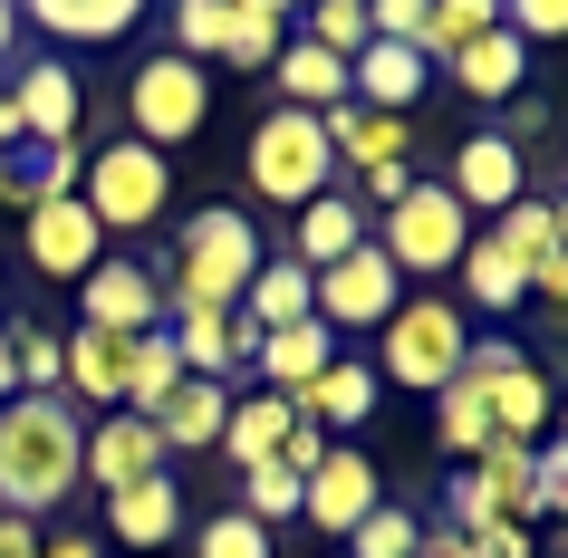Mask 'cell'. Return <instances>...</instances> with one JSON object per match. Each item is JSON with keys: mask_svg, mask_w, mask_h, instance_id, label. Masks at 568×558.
I'll return each instance as SVG.
<instances>
[{"mask_svg": "<svg viewBox=\"0 0 568 558\" xmlns=\"http://www.w3.org/2000/svg\"><path fill=\"white\" fill-rule=\"evenodd\" d=\"M78 443L88 424L68 414V395H10L0 405V510L10 520H39L78 491Z\"/></svg>", "mask_w": 568, "mask_h": 558, "instance_id": "obj_1", "label": "cell"}, {"mask_svg": "<svg viewBox=\"0 0 568 558\" xmlns=\"http://www.w3.org/2000/svg\"><path fill=\"white\" fill-rule=\"evenodd\" d=\"M251 270H261V232L232 203H203L183 222V241H174V298L183 308H241Z\"/></svg>", "mask_w": 568, "mask_h": 558, "instance_id": "obj_2", "label": "cell"}, {"mask_svg": "<svg viewBox=\"0 0 568 558\" xmlns=\"http://www.w3.org/2000/svg\"><path fill=\"white\" fill-rule=\"evenodd\" d=\"M376 385H415V395H444L463 347H473V318L453 298H395V318L376 327Z\"/></svg>", "mask_w": 568, "mask_h": 558, "instance_id": "obj_3", "label": "cell"}, {"mask_svg": "<svg viewBox=\"0 0 568 558\" xmlns=\"http://www.w3.org/2000/svg\"><path fill=\"white\" fill-rule=\"evenodd\" d=\"M78 203H88L97 232H154L164 203H174V164L154 145H97L78 164Z\"/></svg>", "mask_w": 568, "mask_h": 558, "instance_id": "obj_4", "label": "cell"}, {"mask_svg": "<svg viewBox=\"0 0 568 558\" xmlns=\"http://www.w3.org/2000/svg\"><path fill=\"white\" fill-rule=\"evenodd\" d=\"M376 251L395 261V280H434V270H453L463 261V241H473V212L453 203L444 183H405L386 212H376Z\"/></svg>", "mask_w": 568, "mask_h": 558, "instance_id": "obj_5", "label": "cell"}, {"mask_svg": "<svg viewBox=\"0 0 568 558\" xmlns=\"http://www.w3.org/2000/svg\"><path fill=\"white\" fill-rule=\"evenodd\" d=\"M241 174H251V193H261V203H318V193L337 183V154H328V135H318V116H308V106H280V116L251 125Z\"/></svg>", "mask_w": 568, "mask_h": 558, "instance_id": "obj_6", "label": "cell"}, {"mask_svg": "<svg viewBox=\"0 0 568 558\" xmlns=\"http://www.w3.org/2000/svg\"><path fill=\"white\" fill-rule=\"evenodd\" d=\"M125 116H135V145H193L212 116V78L193 59H174V49H154L145 68H135V88H125Z\"/></svg>", "mask_w": 568, "mask_h": 558, "instance_id": "obj_7", "label": "cell"}, {"mask_svg": "<svg viewBox=\"0 0 568 558\" xmlns=\"http://www.w3.org/2000/svg\"><path fill=\"white\" fill-rule=\"evenodd\" d=\"M463 376L481 385V405H491V434H501V443H539V434H549V376H539L530 347L481 337V347H463Z\"/></svg>", "mask_w": 568, "mask_h": 558, "instance_id": "obj_8", "label": "cell"}, {"mask_svg": "<svg viewBox=\"0 0 568 558\" xmlns=\"http://www.w3.org/2000/svg\"><path fill=\"white\" fill-rule=\"evenodd\" d=\"M395 298H405V280H395V261L376 251V241H357L347 261L328 270H308V308H318V327H386L395 318Z\"/></svg>", "mask_w": 568, "mask_h": 558, "instance_id": "obj_9", "label": "cell"}, {"mask_svg": "<svg viewBox=\"0 0 568 558\" xmlns=\"http://www.w3.org/2000/svg\"><path fill=\"white\" fill-rule=\"evenodd\" d=\"M444 193L463 212H491V222H501V212L530 193V154H520V135H501V125H491V135H463V145H453Z\"/></svg>", "mask_w": 568, "mask_h": 558, "instance_id": "obj_10", "label": "cell"}, {"mask_svg": "<svg viewBox=\"0 0 568 558\" xmlns=\"http://www.w3.org/2000/svg\"><path fill=\"white\" fill-rule=\"evenodd\" d=\"M78 164H88L78 145H39L30 125L10 116V97H0V203H10V212H30V203H59V193H78Z\"/></svg>", "mask_w": 568, "mask_h": 558, "instance_id": "obj_11", "label": "cell"}, {"mask_svg": "<svg viewBox=\"0 0 568 558\" xmlns=\"http://www.w3.org/2000/svg\"><path fill=\"white\" fill-rule=\"evenodd\" d=\"M78 327H106V337H145L164 327V280L145 261H97L78 280Z\"/></svg>", "mask_w": 568, "mask_h": 558, "instance_id": "obj_12", "label": "cell"}, {"mask_svg": "<svg viewBox=\"0 0 568 558\" xmlns=\"http://www.w3.org/2000/svg\"><path fill=\"white\" fill-rule=\"evenodd\" d=\"M20 241H30V270H39V280H88V270L106 261V232L88 222V203H78V193L30 203V212H20Z\"/></svg>", "mask_w": 568, "mask_h": 558, "instance_id": "obj_13", "label": "cell"}, {"mask_svg": "<svg viewBox=\"0 0 568 558\" xmlns=\"http://www.w3.org/2000/svg\"><path fill=\"white\" fill-rule=\"evenodd\" d=\"M424 88H434V59L405 49V39H366L347 59V106H376V116H415Z\"/></svg>", "mask_w": 568, "mask_h": 558, "instance_id": "obj_14", "label": "cell"}, {"mask_svg": "<svg viewBox=\"0 0 568 558\" xmlns=\"http://www.w3.org/2000/svg\"><path fill=\"white\" fill-rule=\"evenodd\" d=\"M491 232L510 241V261H520V280H530V298H568V232H559V203H549V193H520Z\"/></svg>", "mask_w": 568, "mask_h": 558, "instance_id": "obj_15", "label": "cell"}, {"mask_svg": "<svg viewBox=\"0 0 568 558\" xmlns=\"http://www.w3.org/2000/svg\"><path fill=\"white\" fill-rule=\"evenodd\" d=\"M145 471H164V434H154L145 414H97V434L78 443V481L125 491V481H145Z\"/></svg>", "mask_w": 568, "mask_h": 558, "instance_id": "obj_16", "label": "cell"}, {"mask_svg": "<svg viewBox=\"0 0 568 558\" xmlns=\"http://www.w3.org/2000/svg\"><path fill=\"white\" fill-rule=\"evenodd\" d=\"M376 500H386V491H376V463H366V453H328V463L300 481V520L328 529V539H347Z\"/></svg>", "mask_w": 568, "mask_h": 558, "instance_id": "obj_17", "label": "cell"}, {"mask_svg": "<svg viewBox=\"0 0 568 558\" xmlns=\"http://www.w3.org/2000/svg\"><path fill=\"white\" fill-rule=\"evenodd\" d=\"M10 116L30 125L39 145H78V116H88V97H78V78H68L59 59H30L20 78H10Z\"/></svg>", "mask_w": 568, "mask_h": 558, "instance_id": "obj_18", "label": "cell"}, {"mask_svg": "<svg viewBox=\"0 0 568 558\" xmlns=\"http://www.w3.org/2000/svg\"><path fill=\"white\" fill-rule=\"evenodd\" d=\"M453 280H463V298H453V308H463V318H510V308H530V280H520V261H510V241L501 232H473L463 241V261H453Z\"/></svg>", "mask_w": 568, "mask_h": 558, "instance_id": "obj_19", "label": "cell"}, {"mask_svg": "<svg viewBox=\"0 0 568 558\" xmlns=\"http://www.w3.org/2000/svg\"><path fill=\"white\" fill-rule=\"evenodd\" d=\"M174 529H183V481L174 471H145V481L106 491V539L116 549H164Z\"/></svg>", "mask_w": 568, "mask_h": 558, "instance_id": "obj_20", "label": "cell"}, {"mask_svg": "<svg viewBox=\"0 0 568 558\" xmlns=\"http://www.w3.org/2000/svg\"><path fill=\"white\" fill-rule=\"evenodd\" d=\"M444 68L463 78V97H481V106H501V97H520V88H530V49H520V39H510L501 20H491L481 39H463V49H453Z\"/></svg>", "mask_w": 568, "mask_h": 558, "instance_id": "obj_21", "label": "cell"}, {"mask_svg": "<svg viewBox=\"0 0 568 558\" xmlns=\"http://www.w3.org/2000/svg\"><path fill=\"white\" fill-rule=\"evenodd\" d=\"M328 356H337V337H328L318 318H300V327H270L261 347H251V366H261V385H270V395H290V405H300V395H308V376H318Z\"/></svg>", "mask_w": 568, "mask_h": 558, "instance_id": "obj_22", "label": "cell"}, {"mask_svg": "<svg viewBox=\"0 0 568 558\" xmlns=\"http://www.w3.org/2000/svg\"><path fill=\"white\" fill-rule=\"evenodd\" d=\"M300 414L318 424V434H357L366 414H376V366H357V356H328V366L308 376Z\"/></svg>", "mask_w": 568, "mask_h": 558, "instance_id": "obj_23", "label": "cell"}, {"mask_svg": "<svg viewBox=\"0 0 568 558\" xmlns=\"http://www.w3.org/2000/svg\"><path fill=\"white\" fill-rule=\"evenodd\" d=\"M222 414H232V385L183 376L174 395L154 405V434H164V453H212V443H222Z\"/></svg>", "mask_w": 568, "mask_h": 558, "instance_id": "obj_24", "label": "cell"}, {"mask_svg": "<svg viewBox=\"0 0 568 558\" xmlns=\"http://www.w3.org/2000/svg\"><path fill=\"white\" fill-rule=\"evenodd\" d=\"M357 241H366V203L318 193V203H300V222H290V261H300V270H328V261H347Z\"/></svg>", "mask_w": 568, "mask_h": 558, "instance_id": "obj_25", "label": "cell"}, {"mask_svg": "<svg viewBox=\"0 0 568 558\" xmlns=\"http://www.w3.org/2000/svg\"><path fill=\"white\" fill-rule=\"evenodd\" d=\"M270 78H280V97H290V106H308V116H328V106H347V59H328L318 39H280V59H270Z\"/></svg>", "mask_w": 568, "mask_h": 558, "instance_id": "obj_26", "label": "cell"}, {"mask_svg": "<svg viewBox=\"0 0 568 558\" xmlns=\"http://www.w3.org/2000/svg\"><path fill=\"white\" fill-rule=\"evenodd\" d=\"M290 424H300V405H290V395H232V414H222V443H212V453H232L241 471L251 463H270V453H280V434H290Z\"/></svg>", "mask_w": 568, "mask_h": 558, "instance_id": "obj_27", "label": "cell"}, {"mask_svg": "<svg viewBox=\"0 0 568 558\" xmlns=\"http://www.w3.org/2000/svg\"><path fill=\"white\" fill-rule=\"evenodd\" d=\"M232 318L251 327V337H270V327H300V318H318V308H308V270H300V261H261Z\"/></svg>", "mask_w": 568, "mask_h": 558, "instance_id": "obj_28", "label": "cell"}, {"mask_svg": "<svg viewBox=\"0 0 568 558\" xmlns=\"http://www.w3.org/2000/svg\"><path fill=\"white\" fill-rule=\"evenodd\" d=\"M10 10H30L49 39H125L145 20V0H10Z\"/></svg>", "mask_w": 568, "mask_h": 558, "instance_id": "obj_29", "label": "cell"}, {"mask_svg": "<svg viewBox=\"0 0 568 558\" xmlns=\"http://www.w3.org/2000/svg\"><path fill=\"white\" fill-rule=\"evenodd\" d=\"M530 453H539V443H501V434L473 453V481H481V500H491V520L530 529Z\"/></svg>", "mask_w": 568, "mask_h": 558, "instance_id": "obj_30", "label": "cell"}, {"mask_svg": "<svg viewBox=\"0 0 568 558\" xmlns=\"http://www.w3.org/2000/svg\"><path fill=\"white\" fill-rule=\"evenodd\" d=\"M174 356H183V376H212V385H232V366H241L232 308H183V327H174Z\"/></svg>", "mask_w": 568, "mask_h": 558, "instance_id": "obj_31", "label": "cell"}, {"mask_svg": "<svg viewBox=\"0 0 568 558\" xmlns=\"http://www.w3.org/2000/svg\"><path fill=\"white\" fill-rule=\"evenodd\" d=\"M174 385H183L174 327H145V337H135V376H125V414H145V424H154V405H164Z\"/></svg>", "mask_w": 568, "mask_h": 558, "instance_id": "obj_32", "label": "cell"}, {"mask_svg": "<svg viewBox=\"0 0 568 558\" xmlns=\"http://www.w3.org/2000/svg\"><path fill=\"white\" fill-rule=\"evenodd\" d=\"M434 434H444V453H481L491 443V405H481V385L453 366V385L434 395Z\"/></svg>", "mask_w": 568, "mask_h": 558, "instance_id": "obj_33", "label": "cell"}, {"mask_svg": "<svg viewBox=\"0 0 568 558\" xmlns=\"http://www.w3.org/2000/svg\"><path fill=\"white\" fill-rule=\"evenodd\" d=\"M491 20H501V0H424V39H415V49L444 68L453 49H463V39H481Z\"/></svg>", "mask_w": 568, "mask_h": 558, "instance_id": "obj_34", "label": "cell"}, {"mask_svg": "<svg viewBox=\"0 0 568 558\" xmlns=\"http://www.w3.org/2000/svg\"><path fill=\"white\" fill-rule=\"evenodd\" d=\"M164 20H174V59H193V68L232 49V0H174Z\"/></svg>", "mask_w": 568, "mask_h": 558, "instance_id": "obj_35", "label": "cell"}, {"mask_svg": "<svg viewBox=\"0 0 568 558\" xmlns=\"http://www.w3.org/2000/svg\"><path fill=\"white\" fill-rule=\"evenodd\" d=\"M232 510H251L261 529L300 520V471H290V463H251V471H241V500H232Z\"/></svg>", "mask_w": 568, "mask_h": 558, "instance_id": "obj_36", "label": "cell"}, {"mask_svg": "<svg viewBox=\"0 0 568 558\" xmlns=\"http://www.w3.org/2000/svg\"><path fill=\"white\" fill-rule=\"evenodd\" d=\"M415 510H395V500H376V510H366V520L357 529H347V549H337V558H415Z\"/></svg>", "mask_w": 568, "mask_h": 558, "instance_id": "obj_37", "label": "cell"}, {"mask_svg": "<svg viewBox=\"0 0 568 558\" xmlns=\"http://www.w3.org/2000/svg\"><path fill=\"white\" fill-rule=\"evenodd\" d=\"M193 558H280V539H270L251 510H212V520L193 529Z\"/></svg>", "mask_w": 568, "mask_h": 558, "instance_id": "obj_38", "label": "cell"}, {"mask_svg": "<svg viewBox=\"0 0 568 558\" xmlns=\"http://www.w3.org/2000/svg\"><path fill=\"white\" fill-rule=\"evenodd\" d=\"M10 366H20V395H59V327L20 318L10 327Z\"/></svg>", "mask_w": 568, "mask_h": 558, "instance_id": "obj_39", "label": "cell"}, {"mask_svg": "<svg viewBox=\"0 0 568 558\" xmlns=\"http://www.w3.org/2000/svg\"><path fill=\"white\" fill-rule=\"evenodd\" d=\"M300 39H318L328 59H357L366 49V0H308V30Z\"/></svg>", "mask_w": 568, "mask_h": 558, "instance_id": "obj_40", "label": "cell"}, {"mask_svg": "<svg viewBox=\"0 0 568 558\" xmlns=\"http://www.w3.org/2000/svg\"><path fill=\"white\" fill-rule=\"evenodd\" d=\"M270 59H280V20H261V10H232V49H222V68H251V78H261Z\"/></svg>", "mask_w": 568, "mask_h": 558, "instance_id": "obj_41", "label": "cell"}, {"mask_svg": "<svg viewBox=\"0 0 568 558\" xmlns=\"http://www.w3.org/2000/svg\"><path fill=\"white\" fill-rule=\"evenodd\" d=\"M559 510H568V453L539 443L530 453V520H559Z\"/></svg>", "mask_w": 568, "mask_h": 558, "instance_id": "obj_42", "label": "cell"}, {"mask_svg": "<svg viewBox=\"0 0 568 558\" xmlns=\"http://www.w3.org/2000/svg\"><path fill=\"white\" fill-rule=\"evenodd\" d=\"M501 30L530 49V39H559L568 30V0H501Z\"/></svg>", "mask_w": 568, "mask_h": 558, "instance_id": "obj_43", "label": "cell"}, {"mask_svg": "<svg viewBox=\"0 0 568 558\" xmlns=\"http://www.w3.org/2000/svg\"><path fill=\"white\" fill-rule=\"evenodd\" d=\"M463 549L473 558H539V539L520 520H481V529H463Z\"/></svg>", "mask_w": 568, "mask_h": 558, "instance_id": "obj_44", "label": "cell"}, {"mask_svg": "<svg viewBox=\"0 0 568 558\" xmlns=\"http://www.w3.org/2000/svg\"><path fill=\"white\" fill-rule=\"evenodd\" d=\"M366 39H424V0H366Z\"/></svg>", "mask_w": 568, "mask_h": 558, "instance_id": "obj_45", "label": "cell"}, {"mask_svg": "<svg viewBox=\"0 0 568 558\" xmlns=\"http://www.w3.org/2000/svg\"><path fill=\"white\" fill-rule=\"evenodd\" d=\"M405 183H415V164H376V174H366V203L386 212V203H395V193H405Z\"/></svg>", "mask_w": 568, "mask_h": 558, "instance_id": "obj_46", "label": "cell"}, {"mask_svg": "<svg viewBox=\"0 0 568 558\" xmlns=\"http://www.w3.org/2000/svg\"><path fill=\"white\" fill-rule=\"evenodd\" d=\"M39 558H97L88 529H39Z\"/></svg>", "mask_w": 568, "mask_h": 558, "instance_id": "obj_47", "label": "cell"}, {"mask_svg": "<svg viewBox=\"0 0 568 558\" xmlns=\"http://www.w3.org/2000/svg\"><path fill=\"white\" fill-rule=\"evenodd\" d=\"M0 558H39V529L10 520V510H0Z\"/></svg>", "mask_w": 568, "mask_h": 558, "instance_id": "obj_48", "label": "cell"}, {"mask_svg": "<svg viewBox=\"0 0 568 558\" xmlns=\"http://www.w3.org/2000/svg\"><path fill=\"white\" fill-rule=\"evenodd\" d=\"M20 395V366H10V327H0V405Z\"/></svg>", "mask_w": 568, "mask_h": 558, "instance_id": "obj_49", "label": "cell"}, {"mask_svg": "<svg viewBox=\"0 0 568 558\" xmlns=\"http://www.w3.org/2000/svg\"><path fill=\"white\" fill-rule=\"evenodd\" d=\"M232 10H261V20H280V10H308V0H232Z\"/></svg>", "mask_w": 568, "mask_h": 558, "instance_id": "obj_50", "label": "cell"}, {"mask_svg": "<svg viewBox=\"0 0 568 558\" xmlns=\"http://www.w3.org/2000/svg\"><path fill=\"white\" fill-rule=\"evenodd\" d=\"M10 30H20V10H10V0H0V49H10Z\"/></svg>", "mask_w": 568, "mask_h": 558, "instance_id": "obj_51", "label": "cell"}]
</instances>
